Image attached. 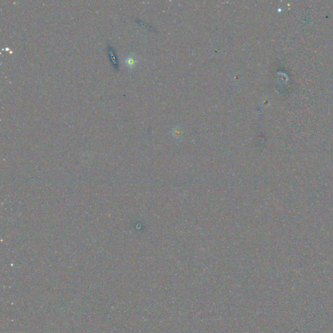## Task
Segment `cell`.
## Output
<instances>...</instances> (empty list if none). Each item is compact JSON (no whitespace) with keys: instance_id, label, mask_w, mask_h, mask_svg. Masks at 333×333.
I'll return each mask as SVG.
<instances>
[{"instance_id":"cell-1","label":"cell","mask_w":333,"mask_h":333,"mask_svg":"<svg viewBox=\"0 0 333 333\" xmlns=\"http://www.w3.org/2000/svg\"><path fill=\"white\" fill-rule=\"evenodd\" d=\"M125 63L128 68H132L135 67L136 64H137V59H136L135 57H134V56L130 55L126 58Z\"/></svg>"}]
</instances>
